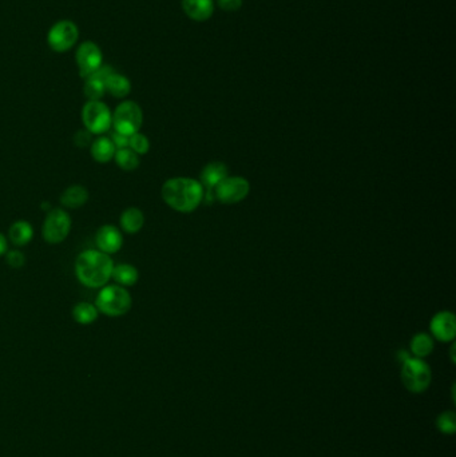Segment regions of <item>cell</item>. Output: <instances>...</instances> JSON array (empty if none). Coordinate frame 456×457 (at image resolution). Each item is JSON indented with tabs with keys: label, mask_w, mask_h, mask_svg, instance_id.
I'll return each mask as SVG.
<instances>
[{
	"label": "cell",
	"mask_w": 456,
	"mask_h": 457,
	"mask_svg": "<svg viewBox=\"0 0 456 457\" xmlns=\"http://www.w3.org/2000/svg\"><path fill=\"white\" fill-rule=\"evenodd\" d=\"M161 196L174 211L192 213L203 202L205 189L200 180L193 178H170L162 185Z\"/></svg>",
	"instance_id": "cell-1"
},
{
	"label": "cell",
	"mask_w": 456,
	"mask_h": 457,
	"mask_svg": "<svg viewBox=\"0 0 456 457\" xmlns=\"http://www.w3.org/2000/svg\"><path fill=\"white\" fill-rule=\"evenodd\" d=\"M113 268V258L101 250H86L76 257V279L90 289H100L107 285L111 279Z\"/></svg>",
	"instance_id": "cell-2"
},
{
	"label": "cell",
	"mask_w": 456,
	"mask_h": 457,
	"mask_svg": "<svg viewBox=\"0 0 456 457\" xmlns=\"http://www.w3.org/2000/svg\"><path fill=\"white\" fill-rule=\"evenodd\" d=\"M95 306L107 317H122L130 312L133 297L124 286L104 285L95 298Z\"/></svg>",
	"instance_id": "cell-3"
},
{
	"label": "cell",
	"mask_w": 456,
	"mask_h": 457,
	"mask_svg": "<svg viewBox=\"0 0 456 457\" xmlns=\"http://www.w3.org/2000/svg\"><path fill=\"white\" fill-rule=\"evenodd\" d=\"M400 377L408 392L419 395L426 392L431 385V368L423 358L409 357L402 364Z\"/></svg>",
	"instance_id": "cell-4"
},
{
	"label": "cell",
	"mask_w": 456,
	"mask_h": 457,
	"mask_svg": "<svg viewBox=\"0 0 456 457\" xmlns=\"http://www.w3.org/2000/svg\"><path fill=\"white\" fill-rule=\"evenodd\" d=\"M71 226L73 221L70 214L63 207H52L43 222V239L50 245H59L66 241L71 231Z\"/></svg>",
	"instance_id": "cell-5"
},
{
	"label": "cell",
	"mask_w": 456,
	"mask_h": 457,
	"mask_svg": "<svg viewBox=\"0 0 456 457\" xmlns=\"http://www.w3.org/2000/svg\"><path fill=\"white\" fill-rule=\"evenodd\" d=\"M142 124L144 113L137 102L124 101L115 107L113 113V127L119 134L130 137L139 132Z\"/></svg>",
	"instance_id": "cell-6"
},
{
	"label": "cell",
	"mask_w": 456,
	"mask_h": 457,
	"mask_svg": "<svg viewBox=\"0 0 456 457\" xmlns=\"http://www.w3.org/2000/svg\"><path fill=\"white\" fill-rule=\"evenodd\" d=\"M82 122L93 135H102L113 126V113L102 101H89L82 108Z\"/></svg>",
	"instance_id": "cell-7"
},
{
	"label": "cell",
	"mask_w": 456,
	"mask_h": 457,
	"mask_svg": "<svg viewBox=\"0 0 456 457\" xmlns=\"http://www.w3.org/2000/svg\"><path fill=\"white\" fill-rule=\"evenodd\" d=\"M79 39V28L71 21H59L47 34V43L55 52L71 50Z\"/></svg>",
	"instance_id": "cell-8"
},
{
	"label": "cell",
	"mask_w": 456,
	"mask_h": 457,
	"mask_svg": "<svg viewBox=\"0 0 456 457\" xmlns=\"http://www.w3.org/2000/svg\"><path fill=\"white\" fill-rule=\"evenodd\" d=\"M251 193V183L242 177L225 178L216 189L214 197L224 204H236L244 201Z\"/></svg>",
	"instance_id": "cell-9"
},
{
	"label": "cell",
	"mask_w": 456,
	"mask_h": 457,
	"mask_svg": "<svg viewBox=\"0 0 456 457\" xmlns=\"http://www.w3.org/2000/svg\"><path fill=\"white\" fill-rule=\"evenodd\" d=\"M76 66L79 69V74L86 79L93 75L103 63V55L98 45L94 42H83L79 45L76 54Z\"/></svg>",
	"instance_id": "cell-10"
},
{
	"label": "cell",
	"mask_w": 456,
	"mask_h": 457,
	"mask_svg": "<svg viewBox=\"0 0 456 457\" xmlns=\"http://www.w3.org/2000/svg\"><path fill=\"white\" fill-rule=\"evenodd\" d=\"M432 338L440 342L454 341L456 334V320L451 312H439L432 317L430 323Z\"/></svg>",
	"instance_id": "cell-11"
},
{
	"label": "cell",
	"mask_w": 456,
	"mask_h": 457,
	"mask_svg": "<svg viewBox=\"0 0 456 457\" xmlns=\"http://www.w3.org/2000/svg\"><path fill=\"white\" fill-rule=\"evenodd\" d=\"M95 244L102 253H118L124 245L122 231L115 225H103L95 234Z\"/></svg>",
	"instance_id": "cell-12"
},
{
	"label": "cell",
	"mask_w": 456,
	"mask_h": 457,
	"mask_svg": "<svg viewBox=\"0 0 456 457\" xmlns=\"http://www.w3.org/2000/svg\"><path fill=\"white\" fill-rule=\"evenodd\" d=\"M115 70L111 66H103L93 74L86 78L84 80V95L89 101H101L103 95L106 94V79L111 75Z\"/></svg>",
	"instance_id": "cell-13"
},
{
	"label": "cell",
	"mask_w": 456,
	"mask_h": 457,
	"mask_svg": "<svg viewBox=\"0 0 456 457\" xmlns=\"http://www.w3.org/2000/svg\"><path fill=\"white\" fill-rule=\"evenodd\" d=\"M229 177V170L223 162L207 163L201 173V185L205 190H214L225 178Z\"/></svg>",
	"instance_id": "cell-14"
},
{
	"label": "cell",
	"mask_w": 456,
	"mask_h": 457,
	"mask_svg": "<svg viewBox=\"0 0 456 457\" xmlns=\"http://www.w3.org/2000/svg\"><path fill=\"white\" fill-rule=\"evenodd\" d=\"M183 12L196 22L207 21L214 12L213 0H182Z\"/></svg>",
	"instance_id": "cell-15"
},
{
	"label": "cell",
	"mask_w": 456,
	"mask_h": 457,
	"mask_svg": "<svg viewBox=\"0 0 456 457\" xmlns=\"http://www.w3.org/2000/svg\"><path fill=\"white\" fill-rule=\"evenodd\" d=\"M90 193L83 185H71L60 194V204L67 209H80L89 201Z\"/></svg>",
	"instance_id": "cell-16"
},
{
	"label": "cell",
	"mask_w": 456,
	"mask_h": 457,
	"mask_svg": "<svg viewBox=\"0 0 456 457\" xmlns=\"http://www.w3.org/2000/svg\"><path fill=\"white\" fill-rule=\"evenodd\" d=\"M119 225L122 231H125L127 234H137L145 225V214L141 209L135 206L127 207L121 214Z\"/></svg>",
	"instance_id": "cell-17"
},
{
	"label": "cell",
	"mask_w": 456,
	"mask_h": 457,
	"mask_svg": "<svg viewBox=\"0 0 456 457\" xmlns=\"http://www.w3.org/2000/svg\"><path fill=\"white\" fill-rule=\"evenodd\" d=\"M32 237H34V228L28 221H25V220H19V221L14 222L8 230V241L18 248L28 245L31 242Z\"/></svg>",
	"instance_id": "cell-18"
},
{
	"label": "cell",
	"mask_w": 456,
	"mask_h": 457,
	"mask_svg": "<svg viewBox=\"0 0 456 457\" xmlns=\"http://www.w3.org/2000/svg\"><path fill=\"white\" fill-rule=\"evenodd\" d=\"M115 152L117 149L111 142L110 137H100L90 145V154L93 159L102 165L113 161Z\"/></svg>",
	"instance_id": "cell-19"
},
{
	"label": "cell",
	"mask_w": 456,
	"mask_h": 457,
	"mask_svg": "<svg viewBox=\"0 0 456 457\" xmlns=\"http://www.w3.org/2000/svg\"><path fill=\"white\" fill-rule=\"evenodd\" d=\"M111 279H114L115 283L119 286L130 288L138 282L139 272L135 266H133L130 263H119V265H114Z\"/></svg>",
	"instance_id": "cell-20"
},
{
	"label": "cell",
	"mask_w": 456,
	"mask_h": 457,
	"mask_svg": "<svg viewBox=\"0 0 456 457\" xmlns=\"http://www.w3.org/2000/svg\"><path fill=\"white\" fill-rule=\"evenodd\" d=\"M106 93H110L114 98H126L131 91V83L126 76L114 71L106 79Z\"/></svg>",
	"instance_id": "cell-21"
},
{
	"label": "cell",
	"mask_w": 456,
	"mask_h": 457,
	"mask_svg": "<svg viewBox=\"0 0 456 457\" xmlns=\"http://www.w3.org/2000/svg\"><path fill=\"white\" fill-rule=\"evenodd\" d=\"M98 309L94 304L90 303H78L73 307V318L79 325H90L97 321L98 318Z\"/></svg>",
	"instance_id": "cell-22"
},
{
	"label": "cell",
	"mask_w": 456,
	"mask_h": 457,
	"mask_svg": "<svg viewBox=\"0 0 456 457\" xmlns=\"http://www.w3.org/2000/svg\"><path fill=\"white\" fill-rule=\"evenodd\" d=\"M409 347H411V352L413 353L415 357L424 358V357L431 355L435 344H433V338H432V336H430V334H427V333H418L411 340Z\"/></svg>",
	"instance_id": "cell-23"
},
{
	"label": "cell",
	"mask_w": 456,
	"mask_h": 457,
	"mask_svg": "<svg viewBox=\"0 0 456 457\" xmlns=\"http://www.w3.org/2000/svg\"><path fill=\"white\" fill-rule=\"evenodd\" d=\"M114 161L119 169L124 172H134L139 167L141 159L139 155L133 152L131 149H118L114 155Z\"/></svg>",
	"instance_id": "cell-24"
},
{
	"label": "cell",
	"mask_w": 456,
	"mask_h": 457,
	"mask_svg": "<svg viewBox=\"0 0 456 457\" xmlns=\"http://www.w3.org/2000/svg\"><path fill=\"white\" fill-rule=\"evenodd\" d=\"M436 427L444 434H454L456 432V413L453 410L442 412L436 417Z\"/></svg>",
	"instance_id": "cell-25"
},
{
	"label": "cell",
	"mask_w": 456,
	"mask_h": 457,
	"mask_svg": "<svg viewBox=\"0 0 456 457\" xmlns=\"http://www.w3.org/2000/svg\"><path fill=\"white\" fill-rule=\"evenodd\" d=\"M128 149L138 155H145L150 150V141L142 132H135L128 138Z\"/></svg>",
	"instance_id": "cell-26"
},
{
	"label": "cell",
	"mask_w": 456,
	"mask_h": 457,
	"mask_svg": "<svg viewBox=\"0 0 456 457\" xmlns=\"http://www.w3.org/2000/svg\"><path fill=\"white\" fill-rule=\"evenodd\" d=\"M4 255H5V262L10 268L21 269L22 266H25V255L23 252L14 249V250H8Z\"/></svg>",
	"instance_id": "cell-27"
},
{
	"label": "cell",
	"mask_w": 456,
	"mask_h": 457,
	"mask_svg": "<svg viewBox=\"0 0 456 457\" xmlns=\"http://www.w3.org/2000/svg\"><path fill=\"white\" fill-rule=\"evenodd\" d=\"M91 132H89L86 128L84 130H80L78 131L74 137V142H76V146L80 148V149H84L87 146H90L93 143V139H91Z\"/></svg>",
	"instance_id": "cell-28"
},
{
	"label": "cell",
	"mask_w": 456,
	"mask_h": 457,
	"mask_svg": "<svg viewBox=\"0 0 456 457\" xmlns=\"http://www.w3.org/2000/svg\"><path fill=\"white\" fill-rule=\"evenodd\" d=\"M128 138H130V137L124 135V134H119V132H117V131H114V132L111 134V137H110V139H111V142L114 143V146H115L117 150H118V149H126V148H128Z\"/></svg>",
	"instance_id": "cell-29"
},
{
	"label": "cell",
	"mask_w": 456,
	"mask_h": 457,
	"mask_svg": "<svg viewBox=\"0 0 456 457\" xmlns=\"http://www.w3.org/2000/svg\"><path fill=\"white\" fill-rule=\"evenodd\" d=\"M224 11H237L242 5V0H217Z\"/></svg>",
	"instance_id": "cell-30"
},
{
	"label": "cell",
	"mask_w": 456,
	"mask_h": 457,
	"mask_svg": "<svg viewBox=\"0 0 456 457\" xmlns=\"http://www.w3.org/2000/svg\"><path fill=\"white\" fill-rule=\"evenodd\" d=\"M8 252V238L0 233V257Z\"/></svg>",
	"instance_id": "cell-31"
},
{
	"label": "cell",
	"mask_w": 456,
	"mask_h": 457,
	"mask_svg": "<svg viewBox=\"0 0 456 457\" xmlns=\"http://www.w3.org/2000/svg\"><path fill=\"white\" fill-rule=\"evenodd\" d=\"M409 357H411V355H407L406 351H400V352H399V360L402 361V364H403L404 361H407Z\"/></svg>",
	"instance_id": "cell-32"
},
{
	"label": "cell",
	"mask_w": 456,
	"mask_h": 457,
	"mask_svg": "<svg viewBox=\"0 0 456 457\" xmlns=\"http://www.w3.org/2000/svg\"><path fill=\"white\" fill-rule=\"evenodd\" d=\"M450 353H451V361H453V364H455V344H453Z\"/></svg>",
	"instance_id": "cell-33"
},
{
	"label": "cell",
	"mask_w": 456,
	"mask_h": 457,
	"mask_svg": "<svg viewBox=\"0 0 456 457\" xmlns=\"http://www.w3.org/2000/svg\"><path fill=\"white\" fill-rule=\"evenodd\" d=\"M455 388L456 385L454 384V385H453V389H451V396H453V403H454V404L456 403Z\"/></svg>",
	"instance_id": "cell-34"
}]
</instances>
